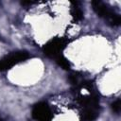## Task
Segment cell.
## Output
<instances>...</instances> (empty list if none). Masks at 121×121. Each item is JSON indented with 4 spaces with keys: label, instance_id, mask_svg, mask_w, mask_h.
<instances>
[{
    "label": "cell",
    "instance_id": "5b68a950",
    "mask_svg": "<svg viewBox=\"0 0 121 121\" xmlns=\"http://www.w3.org/2000/svg\"><path fill=\"white\" fill-rule=\"evenodd\" d=\"M71 15L75 21H80L83 18V12L77 4H73L71 9Z\"/></svg>",
    "mask_w": 121,
    "mask_h": 121
},
{
    "label": "cell",
    "instance_id": "ba28073f",
    "mask_svg": "<svg viewBox=\"0 0 121 121\" xmlns=\"http://www.w3.org/2000/svg\"><path fill=\"white\" fill-rule=\"evenodd\" d=\"M0 121H1V118H0Z\"/></svg>",
    "mask_w": 121,
    "mask_h": 121
},
{
    "label": "cell",
    "instance_id": "3957f363",
    "mask_svg": "<svg viewBox=\"0 0 121 121\" xmlns=\"http://www.w3.org/2000/svg\"><path fill=\"white\" fill-rule=\"evenodd\" d=\"M67 41L63 38H53L48 41L43 46V53L49 58H54L55 60L61 55L62 50L65 48Z\"/></svg>",
    "mask_w": 121,
    "mask_h": 121
},
{
    "label": "cell",
    "instance_id": "8992f818",
    "mask_svg": "<svg viewBox=\"0 0 121 121\" xmlns=\"http://www.w3.org/2000/svg\"><path fill=\"white\" fill-rule=\"evenodd\" d=\"M56 61H57L58 64H59L60 66H61L63 69H69V68H70V63H69L68 60H67L64 56H62V55L59 56V57L56 59Z\"/></svg>",
    "mask_w": 121,
    "mask_h": 121
},
{
    "label": "cell",
    "instance_id": "52a82bcc",
    "mask_svg": "<svg viewBox=\"0 0 121 121\" xmlns=\"http://www.w3.org/2000/svg\"><path fill=\"white\" fill-rule=\"evenodd\" d=\"M112 109L113 112H117V113L120 112V99L115 100V101L112 104Z\"/></svg>",
    "mask_w": 121,
    "mask_h": 121
},
{
    "label": "cell",
    "instance_id": "277c9868",
    "mask_svg": "<svg viewBox=\"0 0 121 121\" xmlns=\"http://www.w3.org/2000/svg\"><path fill=\"white\" fill-rule=\"evenodd\" d=\"M31 114L36 121H52V112L46 102L36 103L32 108Z\"/></svg>",
    "mask_w": 121,
    "mask_h": 121
},
{
    "label": "cell",
    "instance_id": "7a4b0ae2",
    "mask_svg": "<svg viewBox=\"0 0 121 121\" xmlns=\"http://www.w3.org/2000/svg\"><path fill=\"white\" fill-rule=\"evenodd\" d=\"M30 58L27 51H15L0 59V71H6Z\"/></svg>",
    "mask_w": 121,
    "mask_h": 121
},
{
    "label": "cell",
    "instance_id": "6da1fadb",
    "mask_svg": "<svg viewBox=\"0 0 121 121\" xmlns=\"http://www.w3.org/2000/svg\"><path fill=\"white\" fill-rule=\"evenodd\" d=\"M92 7L95 12L101 18L107 20L111 25L112 26H119L121 23L120 15L116 13L113 9H111V7L101 1L95 0L92 2Z\"/></svg>",
    "mask_w": 121,
    "mask_h": 121
}]
</instances>
